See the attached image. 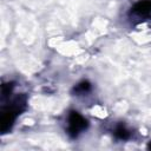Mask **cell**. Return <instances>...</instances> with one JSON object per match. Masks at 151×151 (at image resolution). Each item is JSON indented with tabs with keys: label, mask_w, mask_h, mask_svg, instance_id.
Returning a JSON list of instances; mask_svg holds the SVG:
<instances>
[{
	"label": "cell",
	"mask_w": 151,
	"mask_h": 151,
	"mask_svg": "<svg viewBox=\"0 0 151 151\" xmlns=\"http://www.w3.org/2000/svg\"><path fill=\"white\" fill-rule=\"evenodd\" d=\"M116 136L118 137V138H120V139H126L127 137H129V132H127V130L125 129V127H123V126H120V127H118L117 130H116Z\"/></svg>",
	"instance_id": "3957f363"
},
{
	"label": "cell",
	"mask_w": 151,
	"mask_h": 151,
	"mask_svg": "<svg viewBox=\"0 0 151 151\" xmlns=\"http://www.w3.org/2000/svg\"><path fill=\"white\" fill-rule=\"evenodd\" d=\"M86 127V120L78 112H71L68 116V131L71 134L77 136L81 130Z\"/></svg>",
	"instance_id": "6da1fadb"
},
{
	"label": "cell",
	"mask_w": 151,
	"mask_h": 151,
	"mask_svg": "<svg viewBox=\"0 0 151 151\" xmlns=\"http://www.w3.org/2000/svg\"><path fill=\"white\" fill-rule=\"evenodd\" d=\"M134 12L139 15H146L151 12V1H142L134 6Z\"/></svg>",
	"instance_id": "7a4b0ae2"
}]
</instances>
